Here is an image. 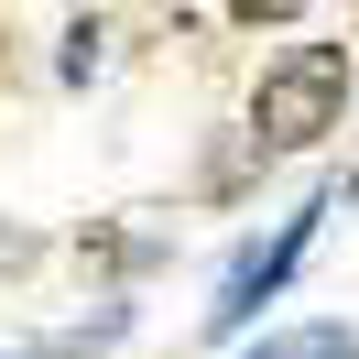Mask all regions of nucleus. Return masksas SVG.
Returning a JSON list of instances; mask_svg holds the SVG:
<instances>
[{
	"label": "nucleus",
	"mask_w": 359,
	"mask_h": 359,
	"mask_svg": "<svg viewBox=\"0 0 359 359\" xmlns=\"http://www.w3.org/2000/svg\"><path fill=\"white\" fill-rule=\"evenodd\" d=\"M337 109H348V44H294L262 66L250 131H262V153H305L316 131H337Z\"/></svg>",
	"instance_id": "1"
},
{
	"label": "nucleus",
	"mask_w": 359,
	"mask_h": 359,
	"mask_svg": "<svg viewBox=\"0 0 359 359\" xmlns=\"http://www.w3.org/2000/svg\"><path fill=\"white\" fill-rule=\"evenodd\" d=\"M316 218H327V196H316V207H294V218L272 229L262 250H240V262H229V283H218V305H207V327H218V337H240L250 316H262L272 294H283V272L305 262V240H316Z\"/></svg>",
	"instance_id": "2"
},
{
	"label": "nucleus",
	"mask_w": 359,
	"mask_h": 359,
	"mask_svg": "<svg viewBox=\"0 0 359 359\" xmlns=\"http://www.w3.org/2000/svg\"><path fill=\"white\" fill-rule=\"evenodd\" d=\"M250 359H359V337L348 327H283V337H262Z\"/></svg>",
	"instance_id": "3"
},
{
	"label": "nucleus",
	"mask_w": 359,
	"mask_h": 359,
	"mask_svg": "<svg viewBox=\"0 0 359 359\" xmlns=\"http://www.w3.org/2000/svg\"><path fill=\"white\" fill-rule=\"evenodd\" d=\"M229 11H240V22H294L305 0H229Z\"/></svg>",
	"instance_id": "4"
},
{
	"label": "nucleus",
	"mask_w": 359,
	"mask_h": 359,
	"mask_svg": "<svg viewBox=\"0 0 359 359\" xmlns=\"http://www.w3.org/2000/svg\"><path fill=\"white\" fill-rule=\"evenodd\" d=\"M0 262H33V240H22V229H0Z\"/></svg>",
	"instance_id": "5"
}]
</instances>
